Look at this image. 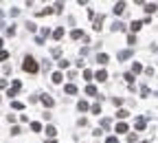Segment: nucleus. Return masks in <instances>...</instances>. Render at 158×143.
I'll return each instance as SVG.
<instances>
[{
	"label": "nucleus",
	"instance_id": "obj_15",
	"mask_svg": "<svg viewBox=\"0 0 158 143\" xmlns=\"http://www.w3.org/2000/svg\"><path fill=\"white\" fill-rule=\"evenodd\" d=\"M108 60H110V57L105 55V53H101V55H97V62H99V64H108Z\"/></svg>",
	"mask_w": 158,
	"mask_h": 143
},
{
	"label": "nucleus",
	"instance_id": "obj_16",
	"mask_svg": "<svg viewBox=\"0 0 158 143\" xmlns=\"http://www.w3.org/2000/svg\"><path fill=\"white\" fill-rule=\"evenodd\" d=\"M86 95H99V90L94 88L92 84H90V86H86Z\"/></svg>",
	"mask_w": 158,
	"mask_h": 143
},
{
	"label": "nucleus",
	"instance_id": "obj_26",
	"mask_svg": "<svg viewBox=\"0 0 158 143\" xmlns=\"http://www.w3.org/2000/svg\"><path fill=\"white\" fill-rule=\"evenodd\" d=\"M90 110H92V114H101V106H99V104H94Z\"/></svg>",
	"mask_w": 158,
	"mask_h": 143
},
{
	"label": "nucleus",
	"instance_id": "obj_8",
	"mask_svg": "<svg viewBox=\"0 0 158 143\" xmlns=\"http://www.w3.org/2000/svg\"><path fill=\"white\" fill-rule=\"evenodd\" d=\"M70 38H72V40H79V38H86V35H83V31H81V29H75V31L70 33Z\"/></svg>",
	"mask_w": 158,
	"mask_h": 143
},
{
	"label": "nucleus",
	"instance_id": "obj_2",
	"mask_svg": "<svg viewBox=\"0 0 158 143\" xmlns=\"http://www.w3.org/2000/svg\"><path fill=\"white\" fill-rule=\"evenodd\" d=\"M22 88V84H20V79H13V88H9L7 90V97H9V99H11V97H15V95H18V90Z\"/></svg>",
	"mask_w": 158,
	"mask_h": 143
},
{
	"label": "nucleus",
	"instance_id": "obj_37",
	"mask_svg": "<svg viewBox=\"0 0 158 143\" xmlns=\"http://www.w3.org/2000/svg\"><path fill=\"white\" fill-rule=\"evenodd\" d=\"M0 51H2V40H0Z\"/></svg>",
	"mask_w": 158,
	"mask_h": 143
},
{
	"label": "nucleus",
	"instance_id": "obj_22",
	"mask_svg": "<svg viewBox=\"0 0 158 143\" xmlns=\"http://www.w3.org/2000/svg\"><path fill=\"white\" fill-rule=\"evenodd\" d=\"M116 117H118V119H127V117H129V112H127V110H118V112H116Z\"/></svg>",
	"mask_w": 158,
	"mask_h": 143
},
{
	"label": "nucleus",
	"instance_id": "obj_29",
	"mask_svg": "<svg viewBox=\"0 0 158 143\" xmlns=\"http://www.w3.org/2000/svg\"><path fill=\"white\" fill-rule=\"evenodd\" d=\"M48 35H50V31H48V29H42V33H40V38L44 40V38H48Z\"/></svg>",
	"mask_w": 158,
	"mask_h": 143
},
{
	"label": "nucleus",
	"instance_id": "obj_30",
	"mask_svg": "<svg viewBox=\"0 0 158 143\" xmlns=\"http://www.w3.org/2000/svg\"><path fill=\"white\" fill-rule=\"evenodd\" d=\"M140 95H143V97H149V88H147V86H143V88H140Z\"/></svg>",
	"mask_w": 158,
	"mask_h": 143
},
{
	"label": "nucleus",
	"instance_id": "obj_18",
	"mask_svg": "<svg viewBox=\"0 0 158 143\" xmlns=\"http://www.w3.org/2000/svg\"><path fill=\"white\" fill-rule=\"evenodd\" d=\"M11 108H13V110H22L24 104H22V101H11Z\"/></svg>",
	"mask_w": 158,
	"mask_h": 143
},
{
	"label": "nucleus",
	"instance_id": "obj_23",
	"mask_svg": "<svg viewBox=\"0 0 158 143\" xmlns=\"http://www.w3.org/2000/svg\"><path fill=\"white\" fill-rule=\"evenodd\" d=\"M53 84H61V73H53Z\"/></svg>",
	"mask_w": 158,
	"mask_h": 143
},
{
	"label": "nucleus",
	"instance_id": "obj_13",
	"mask_svg": "<svg viewBox=\"0 0 158 143\" xmlns=\"http://www.w3.org/2000/svg\"><path fill=\"white\" fill-rule=\"evenodd\" d=\"M55 134H57V130H55L53 125H46V136H48V139H53Z\"/></svg>",
	"mask_w": 158,
	"mask_h": 143
},
{
	"label": "nucleus",
	"instance_id": "obj_14",
	"mask_svg": "<svg viewBox=\"0 0 158 143\" xmlns=\"http://www.w3.org/2000/svg\"><path fill=\"white\" fill-rule=\"evenodd\" d=\"M125 11V2H116L114 4V13H123Z\"/></svg>",
	"mask_w": 158,
	"mask_h": 143
},
{
	"label": "nucleus",
	"instance_id": "obj_36",
	"mask_svg": "<svg viewBox=\"0 0 158 143\" xmlns=\"http://www.w3.org/2000/svg\"><path fill=\"white\" fill-rule=\"evenodd\" d=\"M46 143H55V141H53V139H48V141H46Z\"/></svg>",
	"mask_w": 158,
	"mask_h": 143
},
{
	"label": "nucleus",
	"instance_id": "obj_31",
	"mask_svg": "<svg viewBox=\"0 0 158 143\" xmlns=\"http://www.w3.org/2000/svg\"><path fill=\"white\" fill-rule=\"evenodd\" d=\"M125 82H127V84L134 82V75H132V73H125Z\"/></svg>",
	"mask_w": 158,
	"mask_h": 143
},
{
	"label": "nucleus",
	"instance_id": "obj_6",
	"mask_svg": "<svg viewBox=\"0 0 158 143\" xmlns=\"http://www.w3.org/2000/svg\"><path fill=\"white\" fill-rule=\"evenodd\" d=\"M140 71H143V64H140V62H134L132 64V75H138Z\"/></svg>",
	"mask_w": 158,
	"mask_h": 143
},
{
	"label": "nucleus",
	"instance_id": "obj_33",
	"mask_svg": "<svg viewBox=\"0 0 158 143\" xmlns=\"http://www.w3.org/2000/svg\"><path fill=\"white\" fill-rule=\"evenodd\" d=\"M26 29H29V31L33 33V31H35V29H37V27H35V24H33V22H26Z\"/></svg>",
	"mask_w": 158,
	"mask_h": 143
},
{
	"label": "nucleus",
	"instance_id": "obj_11",
	"mask_svg": "<svg viewBox=\"0 0 158 143\" xmlns=\"http://www.w3.org/2000/svg\"><path fill=\"white\" fill-rule=\"evenodd\" d=\"M53 38H55V40H61V38H64V29H61V27L55 29V31H53Z\"/></svg>",
	"mask_w": 158,
	"mask_h": 143
},
{
	"label": "nucleus",
	"instance_id": "obj_21",
	"mask_svg": "<svg viewBox=\"0 0 158 143\" xmlns=\"http://www.w3.org/2000/svg\"><path fill=\"white\" fill-rule=\"evenodd\" d=\"M31 130H33V132H40V130H42V123L33 121V123H31Z\"/></svg>",
	"mask_w": 158,
	"mask_h": 143
},
{
	"label": "nucleus",
	"instance_id": "obj_28",
	"mask_svg": "<svg viewBox=\"0 0 158 143\" xmlns=\"http://www.w3.org/2000/svg\"><path fill=\"white\" fill-rule=\"evenodd\" d=\"M101 128H110V119H108V117L101 119Z\"/></svg>",
	"mask_w": 158,
	"mask_h": 143
},
{
	"label": "nucleus",
	"instance_id": "obj_12",
	"mask_svg": "<svg viewBox=\"0 0 158 143\" xmlns=\"http://www.w3.org/2000/svg\"><path fill=\"white\" fill-rule=\"evenodd\" d=\"M97 79H99V82H105V79H108V73H105L103 68H101V71H97Z\"/></svg>",
	"mask_w": 158,
	"mask_h": 143
},
{
	"label": "nucleus",
	"instance_id": "obj_4",
	"mask_svg": "<svg viewBox=\"0 0 158 143\" xmlns=\"http://www.w3.org/2000/svg\"><path fill=\"white\" fill-rule=\"evenodd\" d=\"M145 125H147V121H145V117H138L136 121H134V128H136V130H145Z\"/></svg>",
	"mask_w": 158,
	"mask_h": 143
},
{
	"label": "nucleus",
	"instance_id": "obj_5",
	"mask_svg": "<svg viewBox=\"0 0 158 143\" xmlns=\"http://www.w3.org/2000/svg\"><path fill=\"white\" fill-rule=\"evenodd\" d=\"M64 93L66 95H77V86L75 84H66L64 86Z\"/></svg>",
	"mask_w": 158,
	"mask_h": 143
},
{
	"label": "nucleus",
	"instance_id": "obj_10",
	"mask_svg": "<svg viewBox=\"0 0 158 143\" xmlns=\"http://www.w3.org/2000/svg\"><path fill=\"white\" fill-rule=\"evenodd\" d=\"M140 27H143V22H138V20H134L132 24H129V29H132L134 33H136V31H140Z\"/></svg>",
	"mask_w": 158,
	"mask_h": 143
},
{
	"label": "nucleus",
	"instance_id": "obj_17",
	"mask_svg": "<svg viewBox=\"0 0 158 143\" xmlns=\"http://www.w3.org/2000/svg\"><path fill=\"white\" fill-rule=\"evenodd\" d=\"M158 9V4H154V2H149V4H145V11L147 13H154V11Z\"/></svg>",
	"mask_w": 158,
	"mask_h": 143
},
{
	"label": "nucleus",
	"instance_id": "obj_38",
	"mask_svg": "<svg viewBox=\"0 0 158 143\" xmlns=\"http://www.w3.org/2000/svg\"><path fill=\"white\" fill-rule=\"evenodd\" d=\"M140 143H147V141H140Z\"/></svg>",
	"mask_w": 158,
	"mask_h": 143
},
{
	"label": "nucleus",
	"instance_id": "obj_20",
	"mask_svg": "<svg viewBox=\"0 0 158 143\" xmlns=\"http://www.w3.org/2000/svg\"><path fill=\"white\" fill-rule=\"evenodd\" d=\"M129 55H132V51H121V53H118V60H127Z\"/></svg>",
	"mask_w": 158,
	"mask_h": 143
},
{
	"label": "nucleus",
	"instance_id": "obj_35",
	"mask_svg": "<svg viewBox=\"0 0 158 143\" xmlns=\"http://www.w3.org/2000/svg\"><path fill=\"white\" fill-rule=\"evenodd\" d=\"M108 143H118V141H116V136H108Z\"/></svg>",
	"mask_w": 158,
	"mask_h": 143
},
{
	"label": "nucleus",
	"instance_id": "obj_24",
	"mask_svg": "<svg viewBox=\"0 0 158 143\" xmlns=\"http://www.w3.org/2000/svg\"><path fill=\"white\" fill-rule=\"evenodd\" d=\"M127 44H129V46L136 44V35H134V33H132V35H127Z\"/></svg>",
	"mask_w": 158,
	"mask_h": 143
},
{
	"label": "nucleus",
	"instance_id": "obj_3",
	"mask_svg": "<svg viewBox=\"0 0 158 143\" xmlns=\"http://www.w3.org/2000/svg\"><path fill=\"white\" fill-rule=\"evenodd\" d=\"M42 104L46 106V108H53L55 101H53V97H50V95H42Z\"/></svg>",
	"mask_w": 158,
	"mask_h": 143
},
{
	"label": "nucleus",
	"instance_id": "obj_9",
	"mask_svg": "<svg viewBox=\"0 0 158 143\" xmlns=\"http://www.w3.org/2000/svg\"><path fill=\"white\" fill-rule=\"evenodd\" d=\"M101 24H103V15L94 18V31H101Z\"/></svg>",
	"mask_w": 158,
	"mask_h": 143
},
{
	"label": "nucleus",
	"instance_id": "obj_1",
	"mask_svg": "<svg viewBox=\"0 0 158 143\" xmlns=\"http://www.w3.org/2000/svg\"><path fill=\"white\" fill-rule=\"evenodd\" d=\"M22 68H24L26 73H37V62L33 60V57H26L24 64H22Z\"/></svg>",
	"mask_w": 158,
	"mask_h": 143
},
{
	"label": "nucleus",
	"instance_id": "obj_7",
	"mask_svg": "<svg viewBox=\"0 0 158 143\" xmlns=\"http://www.w3.org/2000/svg\"><path fill=\"white\" fill-rule=\"evenodd\" d=\"M116 132H118V134H125V132H127V123H123V121L116 123Z\"/></svg>",
	"mask_w": 158,
	"mask_h": 143
},
{
	"label": "nucleus",
	"instance_id": "obj_34",
	"mask_svg": "<svg viewBox=\"0 0 158 143\" xmlns=\"http://www.w3.org/2000/svg\"><path fill=\"white\" fill-rule=\"evenodd\" d=\"M0 88H7V79H0Z\"/></svg>",
	"mask_w": 158,
	"mask_h": 143
},
{
	"label": "nucleus",
	"instance_id": "obj_25",
	"mask_svg": "<svg viewBox=\"0 0 158 143\" xmlns=\"http://www.w3.org/2000/svg\"><path fill=\"white\" fill-rule=\"evenodd\" d=\"M57 64H59V68H61V71H64V68H68V64H70V62H68V60H59Z\"/></svg>",
	"mask_w": 158,
	"mask_h": 143
},
{
	"label": "nucleus",
	"instance_id": "obj_32",
	"mask_svg": "<svg viewBox=\"0 0 158 143\" xmlns=\"http://www.w3.org/2000/svg\"><path fill=\"white\" fill-rule=\"evenodd\" d=\"M7 57H9V53H7V51H0V62H4Z\"/></svg>",
	"mask_w": 158,
	"mask_h": 143
},
{
	"label": "nucleus",
	"instance_id": "obj_27",
	"mask_svg": "<svg viewBox=\"0 0 158 143\" xmlns=\"http://www.w3.org/2000/svg\"><path fill=\"white\" fill-rule=\"evenodd\" d=\"M77 108H79V110H88V104H86V101H79V104H77Z\"/></svg>",
	"mask_w": 158,
	"mask_h": 143
},
{
	"label": "nucleus",
	"instance_id": "obj_19",
	"mask_svg": "<svg viewBox=\"0 0 158 143\" xmlns=\"http://www.w3.org/2000/svg\"><path fill=\"white\" fill-rule=\"evenodd\" d=\"M50 13H53V9H42V11H37V18H42V15H50Z\"/></svg>",
	"mask_w": 158,
	"mask_h": 143
}]
</instances>
